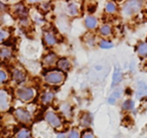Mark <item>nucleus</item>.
Wrapping results in <instances>:
<instances>
[{
  "label": "nucleus",
  "instance_id": "nucleus-1",
  "mask_svg": "<svg viewBox=\"0 0 147 138\" xmlns=\"http://www.w3.org/2000/svg\"><path fill=\"white\" fill-rule=\"evenodd\" d=\"M143 6V0H127L123 3L121 12L125 17H131L139 12Z\"/></svg>",
  "mask_w": 147,
  "mask_h": 138
},
{
  "label": "nucleus",
  "instance_id": "nucleus-2",
  "mask_svg": "<svg viewBox=\"0 0 147 138\" xmlns=\"http://www.w3.org/2000/svg\"><path fill=\"white\" fill-rule=\"evenodd\" d=\"M65 74L62 70H51L44 74V80L49 86H59L65 80Z\"/></svg>",
  "mask_w": 147,
  "mask_h": 138
},
{
  "label": "nucleus",
  "instance_id": "nucleus-3",
  "mask_svg": "<svg viewBox=\"0 0 147 138\" xmlns=\"http://www.w3.org/2000/svg\"><path fill=\"white\" fill-rule=\"evenodd\" d=\"M16 95L21 101L29 102L34 99L35 95H36V91L34 88H31V87H24V88L18 89L16 92Z\"/></svg>",
  "mask_w": 147,
  "mask_h": 138
},
{
  "label": "nucleus",
  "instance_id": "nucleus-4",
  "mask_svg": "<svg viewBox=\"0 0 147 138\" xmlns=\"http://www.w3.org/2000/svg\"><path fill=\"white\" fill-rule=\"evenodd\" d=\"M11 10H12V15L15 16V17H17L18 20L29 16V10H28L27 6L22 2L17 3V4L13 5Z\"/></svg>",
  "mask_w": 147,
  "mask_h": 138
},
{
  "label": "nucleus",
  "instance_id": "nucleus-5",
  "mask_svg": "<svg viewBox=\"0 0 147 138\" xmlns=\"http://www.w3.org/2000/svg\"><path fill=\"white\" fill-rule=\"evenodd\" d=\"M45 120H47L49 125L55 129H58L62 126L61 118H60L56 112H54V111H52V110H49L47 114H45Z\"/></svg>",
  "mask_w": 147,
  "mask_h": 138
},
{
  "label": "nucleus",
  "instance_id": "nucleus-6",
  "mask_svg": "<svg viewBox=\"0 0 147 138\" xmlns=\"http://www.w3.org/2000/svg\"><path fill=\"white\" fill-rule=\"evenodd\" d=\"M13 116L17 118L18 121L21 122V123H29L31 121L32 116L29 111L26 110L25 108H17L13 112Z\"/></svg>",
  "mask_w": 147,
  "mask_h": 138
},
{
  "label": "nucleus",
  "instance_id": "nucleus-7",
  "mask_svg": "<svg viewBox=\"0 0 147 138\" xmlns=\"http://www.w3.org/2000/svg\"><path fill=\"white\" fill-rule=\"evenodd\" d=\"M43 41L47 47H54V45H56L58 43V38H57V35L53 31L49 30V31H45L43 33Z\"/></svg>",
  "mask_w": 147,
  "mask_h": 138
},
{
  "label": "nucleus",
  "instance_id": "nucleus-8",
  "mask_svg": "<svg viewBox=\"0 0 147 138\" xmlns=\"http://www.w3.org/2000/svg\"><path fill=\"white\" fill-rule=\"evenodd\" d=\"M11 77H12V80L15 81L16 84L21 85L26 80V73L23 71L22 69L15 68L11 71Z\"/></svg>",
  "mask_w": 147,
  "mask_h": 138
},
{
  "label": "nucleus",
  "instance_id": "nucleus-9",
  "mask_svg": "<svg viewBox=\"0 0 147 138\" xmlns=\"http://www.w3.org/2000/svg\"><path fill=\"white\" fill-rule=\"evenodd\" d=\"M84 25L88 30H95L96 28L98 27V19L94 16H88L84 19Z\"/></svg>",
  "mask_w": 147,
  "mask_h": 138
},
{
  "label": "nucleus",
  "instance_id": "nucleus-10",
  "mask_svg": "<svg viewBox=\"0 0 147 138\" xmlns=\"http://www.w3.org/2000/svg\"><path fill=\"white\" fill-rule=\"evenodd\" d=\"M145 96H147V85L144 81H139L137 85V90H136V97L140 99Z\"/></svg>",
  "mask_w": 147,
  "mask_h": 138
},
{
  "label": "nucleus",
  "instance_id": "nucleus-11",
  "mask_svg": "<svg viewBox=\"0 0 147 138\" xmlns=\"http://www.w3.org/2000/svg\"><path fill=\"white\" fill-rule=\"evenodd\" d=\"M67 12L71 17H76L80 12V7H79V5L76 2H70L67 5Z\"/></svg>",
  "mask_w": 147,
  "mask_h": 138
},
{
  "label": "nucleus",
  "instance_id": "nucleus-12",
  "mask_svg": "<svg viewBox=\"0 0 147 138\" xmlns=\"http://www.w3.org/2000/svg\"><path fill=\"white\" fill-rule=\"evenodd\" d=\"M57 66L62 71H68L69 69L71 68V63L67 58H61L57 61Z\"/></svg>",
  "mask_w": 147,
  "mask_h": 138
},
{
  "label": "nucleus",
  "instance_id": "nucleus-13",
  "mask_svg": "<svg viewBox=\"0 0 147 138\" xmlns=\"http://www.w3.org/2000/svg\"><path fill=\"white\" fill-rule=\"evenodd\" d=\"M57 61H58V57H57V55L54 54V53H49L47 54L45 57L43 58V65L47 67H51L53 65L57 64Z\"/></svg>",
  "mask_w": 147,
  "mask_h": 138
},
{
  "label": "nucleus",
  "instance_id": "nucleus-14",
  "mask_svg": "<svg viewBox=\"0 0 147 138\" xmlns=\"http://www.w3.org/2000/svg\"><path fill=\"white\" fill-rule=\"evenodd\" d=\"M54 100V93L51 91H45L42 93L41 97H40V101L43 105H49L51 104Z\"/></svg>",
  "mask_w": 147,
  "mask_h": 138
},
{
  "label": "nucleus",
  "instance_id": "nucleus-15",
  "mask_svg": "<svg viewBox=\"0 0 147 138\" xmlns=\"http://www.w3.org/2000/svg\"><path fill=\"white\" fill-rule=\"evenodd\" d=\"M100 35L103 37H109L112 35V27L110 24H103L99 29Z\"/></svg>",
  "mask_w": 147,
  "mask_h": 138
},
{
  "label": "nucleus",
  "instance_id": "nucleus-16",
  "mask_svg": "<svg viewBox=\"0 0 147 138\" xmlns=\"http://www.w3.org/2000/svg\"><path fill=\"white\" fill-rule=\"evenodd\" d=\"M123 72L120 71L119 68H115L114 69V73H113L112 76V84H111V87H115L116 85H118L120 81L123 80Z\"/></svg>",
  "mask_w": 147,
  "mask_h": 138
},
{
  "label": "nucleus",
  "instance_id": "nucleus-17",
  "mask_svg": "<svg viewBox=\"0 0 147 138\" xmlns=\"http://www.w3.org/2000/svg\"><path fill=\"white\" fill-rule=\"evenodd\" d=\"M9 105V98H8L7 93L4 91H0V107L3 109L7 108Z\"/></svg>",
  "mask_w": 147,
  "mask_h": 138
},
{
  "label": "nucleus",
  "instance_id": "nucleus-18",
  "mask_svg": "<svg viewBox=\"0 0 147 138\" xmlns=\"http://www.w3.org/2000/svg\"><path fill=\"white\" fill-rule=\"evenodd\" d=\"M12 57V49L8 47H3L0 49V58L4 60L10 59Z\"/></svg>",
  "mask_w": 147,
  "mask_h": 138
},
{
  "label": "nucleus",
  "instance_id": "nucleus-19",
  "mask_svg": "<svg viewBox=\"0 0 147 138\" xmlns=\"http://www.w3.org/2000/svg\"><path fill=\"white\" fill-rule=\"evenodd\" d=\"M137 53L140 57H147V41L139 42L138 43Z\"/></svg>",
  "mask_w": 147,
  "mask_h": 138
},
{
  "label": "nucleus",
  "instance_id": "nucleus-20",
  "mask_svg": "<svg viewBox=\"0 0 147 138\" xmlns=\"http://www.w3.org/2000/svg\"><path fill=\"white\" fill-rule=\"evenodd\" d=\"M117 12V5L115 4L112 1H109V2L106 3L105 5V12L108 15H113Z\"/></svg>",
  "mask_w": 147,
  "mask_h": 138
},
{
  "label": "nucleus",
  "instance_id": "nucleus-21",
  "mask_svg": "<svg viewBox=\"0 0 147 138\" xmlns=\"http://www.w3.org/2000/svg\"><path fill=\"white\" fill-rule=\"evenodd\" d=\"M121 96V90L120 89H117L115 91L113 92L112 94L110 95V97L108 98V103L109 104H114L116 101H117V99Z\"/></svg>",
  "mask_w": 147,
  "mask_h": 138
},
{
  "label": "nucleus",
  "instance_id": "nucleus-22",
  "mask_svg": "<svg viewBox=\"0 0 147 138\" xmlns=\"http://www.w3.org/2000/svg\"><path fill=\"white\" fill-rule=\"evenodd\" d=\"M134 106H135V103L132 99H127L123 103V110H133Z\"/></svg>",
  "mask_w": 147,
  "mask_h": 138
},
{
  "label": "nucleus",
  "instance_id": "nucleus-23",
  "mask_svg": "<svg viewBox=\"0 0 147 138\" xmlns=\"http://www.w3.org/2000/svg\"><path fill=\"white\" fill-rule=\"evenodd\" d=\"M91 123H92L91 116H88V114H84V116H81L80 124L82 127H88L90 125H91Z\"/></svg>",
  "mask_w": 147,
  "mask_h": 138
},
{
  "label": "nucleus",
  "instance_id": "nucleus-24",
  "mask_svg": "<svg viewBox=\"0 0 147 138\" xmlns=\"http://www.w3.org/2000/svg\"><path fill=\"white\" fill-rule=\"evenodd\" d=\"M99 47L101 49H111L113 47V43L110 41V40H106V39H102L100 42H99Z\"/></svg>",
  "mask_w": 147,
  "mask_h": 138
},
{
  "label": "nucleus",
  "instance_id": "nucleus-25",
  "mask_svg": "<svg viewBox=\"0 0 147 138\" xmlns=\"http://www.w3.org/2000/svg\"><path fill=\"white\" fill-rule=\"evenodd\" d=\"M8 37H9V32L6 29H4V28L0 27V43L4 42Z\"/></svg>",
  "mask_w": 147,
  "mask_h": 138
},
{
  "label": "nucleus",
  "instance_id": "nucleus-26",
  "mask_svg": "<svg viewBox=\"0 0 147 138\" xmlns=\"http://www.w3.org/2000/svg\"><path fill=\"white\" fill-rule=\"evenodd\" d=\"M17 138H31V133L27 129H22L18 132Z\"/></svg>",
  "mask_w": 147,
  "mask_h": 138
},
{
  "label": "nucleus",
  "instance_id": "nucleus-27",
  "mask_svg": "<svg viewBox=\"0 0 147 138\" xmlns=\"http://www.w3.org/2000/svg\"><path fill=\"white\" fill-rule=\"evenodd\" d=\"M61 110H62V112H63L64 116H71V107H70L68 104H62Z\"/></svg>",
  "mask_w": 147,
  "mask_h": 138
},
{
  "label": "nucleus",
  "instance_id": "nucleus-28",
  "mask_svg": "<svg viewBox=\"0 0 147 138\" xmlns=\"http://www.w3.org/2000/svg\"><path fill=\"white\" fill-rule=\"evenodd\" d=\"M84 41H86L88 45L93 47V45L96 43V41H95V36H94L93 34H88L86 37H84Z\"/></svg>",
  "mask_w": 147,
  "mask_h": 138
},
{
  "label": "nucleus",
  "instance_id": "nucleus-29",
  "mask_svg": "<svg viewBox=\"0 0 147 138\" xmlns=\"http://www.w3.org/2000/svg\"><path fill=\"white\" fill-rule=\"evenodd\" d=\"M7 73L4 70H0V84H4L5 81L7 80Z\"/></svg>",
  "mask_w": 147,
  "mask_h": 138
},
{
  "label": "nucleus",
  "instance_id": "nucleus-30",
  "mask_svg": "<svg viewBox=\"0 0 147 138\" xmlns=\"http://www.w3.org/2000/svg\"><path fill=\"white\" fill-rule=\"evenodd\" d=\"M6 10H7V5L5 4V3H3L2 1H0V15L6 12Z\"/></svg>",
  "mask_w": 147,
  "mask_h": 138
},
{
  "label": "nucleus",
  "instance_id": "nucleus-31",
  "mask_svg": "<svg viewBox=\"0 0 147 138\" xmlns=\"http://www.w3.org/2000/svg\"><path fill=\"white\" fill-rule=\"evenodd\" d=\"M82 138H95V136H94V134L92 133L91 131H86L82 135Z\"/></svg>",
  "mask_w": 147,
  "mask_h": 138
},
{
  "label": "nucleus",
  "instance_id": "nucleus-32",
  "mask_svg": "<svg viewBox=\"0 0 147 138\" xmlns=\"http://www.w3.org/2000/svg\"><path fill=\"white\" fill-rule=\"evenodd\" d=\"M68 138H79V133H78V131H76V130H73L70 133V135H69Z\"/></svg>",
  "mask_w": 147,
  "mask_h": 138
},
{
  "label": "nucleus",
  "instance_id": "nucleus-33",
  "mask_svg": "<svg viewBox=\"0 0 147 138\" xmlns=\"http://www.w3.org/2000/svg\"><path fill=\"white\" fill-rule=\"evenodd\" d=\"M42 0H28V2L30 3H38V2H41Z\"/></svg>",
  "mask_w": 147,
  "mask_h": 138
},
{
  "label": "nucleus",
  "instance_id": "nucleus-34",
  "mask_svg": "<svg viewBox=\"0 0 147 138\" xmlns=\"http://www.w3.org/2000/svg\"><path fill=\"white\" fill-rule=\"evenodd\" d=\"M57 138H65V134H64V133H60V134H58V136H57Z\"/></svg>",
  "mask_w": 147,
  "mask_h": 138
}]
</instances>
